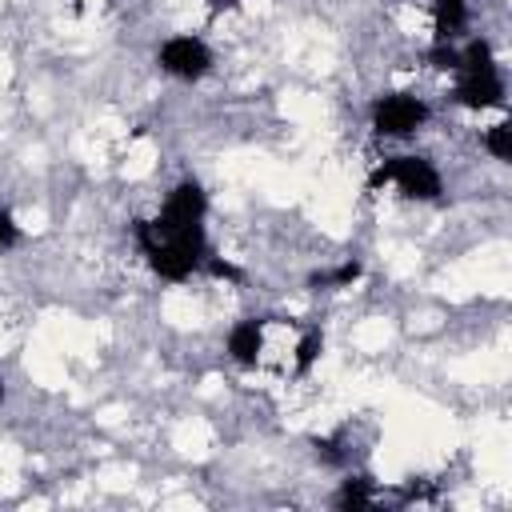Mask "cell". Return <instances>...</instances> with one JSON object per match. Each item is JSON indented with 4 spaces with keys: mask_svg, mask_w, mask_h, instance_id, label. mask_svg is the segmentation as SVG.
<instances>
[{
    "mask_svg": "<svg viewBox=\"0 0 512 512\" xmlns=\"http://www.w3.org/2000/svg\"><path fill=\"white\" fill-rule=\"evenodd\" d=\"M132 236H136L140 252L148 256V268L160 280H172V284L188 280L208 256L204 224H192V228H180V232H156L148 220H132Z\"/></svg>",
    "mask_w": 512,
    "mask_h": 512,
    "instance_id": "cell-1",
    "label": "cell"
},
{
    "mask_svg": "<svg viewBox=\"0 0 512 512\" xmlns=\"http://www.w3.org/2000/svg\"><path fill=\"white\" fill-rule=\"evenodd\" d=\"M384 184H396V192L404 200H436L444 192L436 164L424 156H392V160L376 164V172L368 176V188H384Z\"/></svg>",
    "mask_w": 512,
    "mask_h": 512,
    "instance_id": "cell-2",
    "label": "cell"
},
{
    "mask_svg": "<svg viewBox=\"0 0 512 512\" xmlns=\"http://www.w3.org/2000/svg\"><path fill=\"white\" fill-rule=\"evenodd\" d=\"M156 64L176 80H200L212 68V48L200 36H168L156 48Z\"/></svg>",
    "mask_w": 512,
    "mask_h": 512,
    "instance_id": "cell-3",
    "label": "cell"
},
{
    "mask_svg": "<svg viewBox=\"0 0 512 512\" xmlns=\"http://www.w3.org/2000/svg\"><path fill=\"white\" fill-rule=\"evenodd\" d=\"M428 120V104L408 92H388L372 104V128L376 136H412Z\"/></svg>",
    "mask_w": 512,
    "mask_h": 512,
    "instance_id": "cell-4",
    "label": "cell"
},
{
    "mask_svg": "<svg viewBox=\"0 0 512 512\" xmlns=\"http://www.w3.org/2000/svg\"><path fill=\"white\" fill-rule=\"evenodd\" d=\"M204 212H208V196H204V188H200L196 180H180V184L168 192L160 216L148 220V224H152L156 232H180V228L204 224Z\"/></svg>",
    "mask_w": 512,
    "mask_h": 512,
    "instance_id": "cell-5",
    "label": "cell"
},
{
    "mask_svg": "<svg viewBox=\"0 0 512 512\" xmlns=\"http://www.w3.org/2000/svg\"><path fill=\"white\" fill-rule=\"evenodd\" d=\"M452 100H456L460 108H472V112H480V108H500V104H504V80H500L496 68H492V72H476V76H460V84L452 88Z\"/></svg>",
    "mask_w": 512,
    "mask_h": 512,
    "instance_id": "cell-6",
    "label": "cell"
},
{
    "mask_svg": "<svg viewBox=\"0 0 512 512\" xmlns=\"http://www.w3.org/2000/svg\"><path fill=\"white\" fill-rule=\"evenodd\" d=\"M264 324H268V320H236V324L228 328L224 348H228V356H232L240 368H256V360H260V352H264Z\"/></svg>",
    "mask_w": 512,
    "mask_h": 512,
    "instance_id": "cell-7",
    "label": "cell"
},
{
    "mask_svg": "<svg viewBox=\"0 0 512 512\" xmlns=\"http://www.w3.org/2000/svg\"><path fill=\"white\" fill-rule=\"evenodd\" d=\"M468 20V0H436L432 4V24H436V40H452Z\"/></svg>",
    "mask_w": 512,
    "mask_h": 512,
    "instance_id": "cell-8",
    "label": "cell"
},
{
    "mask_svg": "<svg viewBox=\"0 0 512 512\" xmlns=\"http://www.w3.org/2000/svg\"><path fill=\"white\" fill-rule=\"evenodd\" d=\"M364 276V264L360 260H344V264H336L332 272H312L308 276V288H352L356 280Z\"/></svg>",
    "mask_w": 512,
    "mask_h": 512,
    "instance_id": "cell-9",
    "label": "cell"
},
{
    "mask_svg": "<svg viewBox=\"0 0 512 512\" xmlns=\"http://www.w3.org/2000/svg\"><path fill=\"white\" fill-rule=\"evenodd\" d=\"M376 500V492H372V476H348L344 484H340V492H336V508H344V512H352V508H368Z\"/></svg>",
    "mask_w": 512,
    "mask_h": 512,
    "instance_id": "cell-10",
    "label": "cell"
},
{
    "mask_svg": "<svg viewBox=\"0 0 512 512\" xmlns=\"http://www.w3.org/2000/svg\"><path fill=\"white\" fill-rule=\"evenodd\" d=\"M492 68H496V60H492V44L488 40H468L460 48V64H456L460 76H476V72H492Z\"/></svg>",
    "mask_w": 512,
    "mask_h": 512,
    "instance_id": "cell-11",
    "label": "cell"
},
{
    "mask_svg": "<svg viewBox=\"0 0 512 512\" xmlns=\"http://www.w3.org/2000/svg\"><path fill=\"white\" fill-rule=\"evenodd\" d=\"M320 352H324V332L320 328H308L304 336H300V344H296V376H308L312 372V364L320 360Z\"/></svg>",
    "mask_w": 512,
    "mask_h": 512,
    "instance_id": "cell-12",
    "label": "cell"
},
{
    "mask_svg": "<svg viewBox=\"0 0 512 512\" xmlns=\"http://www.w3.org/2000/svg\"><path fill=\"white\" fill-rule=\"evenodd\" d=\"M484 148L496 156V160H512V124L508 120H500V124H492L488 132H484Z\"/></svg>",
    "mask_w": 512,
    "mask_h": 512,
    "instance_id": "cell-13",
    "label": "cell"
},
{
    "mask_svg": "<svg viewBox=\"0 0 512 512\" xmlns=\"http://www.w3.org/2000/svg\"><path fill=\"white\" fill-rule=\"evenodd\" d=\"M428 64L440 68V72H456V64H460V48H452L448 40H436V44L428 48Z\"/></svg>",
    "mask_w": 512,
    "mask_h": 512,
    "instance_id": "cell-14",
    "label": "cell"
},
{
    "mask_svg": "<svg viewBox=\"0 0 512 512\" xmlns=\"http://www.w3.org/2000/svg\"><path fill=\"white\" fill-rule=\"evenodd\" d=\"M204 268H208L216 280H232V284H236V280H244V272H240L236 264H228V260H220V256H212V252L204 256Z\"/></svg>",
    "mask_w": 512,
    "mask_h": 512,
    "instance_id": "cell-15",
    "label": "cell"
},
{
    "mask_svg": "<svg viewBox=\"0 0 512 512\" xmlns=\"http://www.w3.org/2000/svg\"><path fill=\"white\" fill-rule=\"evenodd\" d=\"M20 244V224L8 208H0V248H16Z\"/></svg>",
    "mask_w": 512,
    "mask_h": 512,
    "instance_id": "cell-16",
    "label": "cell"
},
{
    "mask_svg": "<svg viewBox=\"0 0 512 512\" xmlns=\"http://www.w3.org/2000/svg\"><path fill=\"white\" fill-rule=\"evenodd\" d=\"M236 4H240V0H212V16L224 12V8H236Z\"/></svg>",
    "mask_w": 512,
    "mask_h": 512,
    "instance_id": "cell-17",
    "label": "cell"
},
{
    "mask_svg": "<svg viewBox=\"0 0 512 512\" xmlns=\"http://www.w3.org/2000/svg\"><path fill=\"white\" fill-rule=\"evenodd\" d=\"M0 400H4V384H0Z\"/></svg>",
    "mask_w": 512,
    "mask_h": 512,
    "instance_id": "cell-18",
    "label": "cell"
},
{
    "mask_svg": "<svg viewBox=\"0 0 512 512\" xmlns=\"http://www.w3.org/2000/svg\"><path fill=\"white\" fill-rule=\"evenodd\" d=\"M104 4H116V0H104Z\"/></svg>",
    "mask_w": 512,
    "mask_h": 512,
    "instance_id": "cell-19",
    "label": "cell"
}]
</instances>
